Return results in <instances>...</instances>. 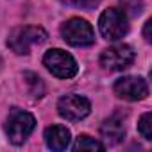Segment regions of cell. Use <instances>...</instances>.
Listing matches in <instances>:
<instances>
[{"mask_svg": "<svg viewBox=\"0 0 152 152\" xmlns=\"http://www.w3.org/2000/svg\"><path fill=\"white\" fill-rule=\"evenodd\" d=\"M23 79L27 81V84L31 86V95L32 97H43V93H45V88H43V83H41V79L38 77L36 73H25L23 75Z\"/></svg>", "mask_w": 152, "mask_h": 152, "instance_id": "cell-12", "label": "cell"}, {"mask_svg": "<svg viewBox=\"0 0 152 152\" xmlns=\"http://www.w3.org/2000/svg\"><path fill=\"white\" fill-rule=\"evenodd\" d=\"M150 25H152V22L147 20L145 22V29H143V36H145V41L147 43H150Z\"/></svg>", "mask_w": 152, "mask_h": 152, "instance_id": "cell-16", "label": "cell"}, {"mask_svg": "<svg viewBox=\"0 0 152 152\" xmlns=\"http://www.w3.org/2000/svg\"><path fill=\"white\" fill-rule=\"evenodd\" d=\"M100 134H102V140L106 141V145H116V143H120L124 140V136H125L124 120L120 116H116V115L109 116L100 125Z\"/></svg>", "mask_w": 152, "mask_h": 152, "instance_id": "cell-9", "label": "cell"}, {"mask_svg": "<svg viewBox=\"0 0 152 152\" xmlns=\"http://www.w3.org/2000/svg\"><path fill=\"white\" fill-rule=\"evenodd\" d=\"M45 141L52 150H64L70 145V131L63 125H52L45 131Z\"/></svg>", "mask_w": 152, "mask_h": 152, "instance_id": "cell-10", "label": "cell"}, {"mask_svg": "<svg viewBox=\"0 0 152 152\" xmlns=\"http://www.w3.org/2000/svg\"><path fill=\"white\" fill-rule=\"evenodd\" d=\"M34 125H36V120L31 113L22 111V109H13L6 122V134L11 143L20 145L34 131Z\"/></svg>", "mask_w": 152, "mask_h": 152, "instance_id": "cell-2", "label": "cell"}, {"mask_svg": "<svg viewBox=\"0 0 152 152\" xmlns=\"http://www.w3.org/2000/svg\"><path fill=\"white\" fill-rule=\"evenodd\" d=\"M100 0H73L72 6H77V7H83V9H93L99 6Z\"/></svg>", "mask_w": 152, "mask_h": 152, "instance_id": "cell-15", "label": "cell"}, {"mask_svg": "<svg viewBox=\"0 0 152 152\" xmlns=\"http://www.w3.org/2000/svg\"><path fill=\"white\" fill-rule=\"evenodd\" d=\"M115 93L124 100H143L148 95V86L141 77L127 75V77H122L115 83Z\"/></svg>", "mask_w": 152, "mask_h": 152, "instance_id": "cell-8", "label": "cell"}, {"mask_svg": "<svg viewBox=\"0 0 152 152\" xmlns=\"http://www.w3.org/2000/svg\"><path fill=\"white\" fill-rule=\"evenodd\" d=\"M99 29L102 32V36L109 41H116L120 38H124L129 31V23H127V15L116 7L106 9L100 18H99Z\"/></svg>", "mask_w": 152, "mask_h": 152, "instance_id": "cell-3", "label": "cell"}, {"mask_svg": "<svg viewBox=\"0 0 152 152\" xmlns=\"http://www.w3.org/2000/svg\"><path fill=\"white\" fill-rule=\"evenodd\" d=\"M61 36L66 43L73 47H88L95 41V32L91 25L83 18H70L61 25Z\"/></svg>", "mask_w": 152, "mask_h": 152, "instance_id": "cell-4", "label": "cell"}, {"mask_svg": "<svg viewBox=\"0 0 152 152\" xmlns=\"http://www.w3.org/2000/svg\"><path fill=\"white\" fill-rule=\"evenodd\" d=\"M134 52L129 45H115L100 54V64L109 72H120L132 64Z\"/></svg>", "mask_w": 152, "mask_h": 152, "instance_id": "cell-6", "label": "cell"}, {"mask_svg": "<svg viewBox=\"0 0 152 152\" xmlns=\"http://www.w3.org/2000/svg\"><path fill=\"white\" fill-rule=\"evenodd\" d=\"M43 63L59 79H70V77H73V75L77 73V63H75V59L68 52H64L61 48L48 50L43 56Z\"/></svg>", "mask_w": 152, "mask_h": 152, "instance_id": "cell-5", "label": "cell"}, {"mask_svg": "<svg viewBox=\"0 0 152 152\" xmlns=\"http://www.w3.org/2000/svg\"><path fill=\"white\" fill-rule=\"evenodd\" d=\"M63 2H64V4H72V2H73V0H63Z\"/></svg>", "mask_w": 152, "mask_h": 152, "instance_id": "cell-17", "label": "cell"}, {"mask_svg": "<svg viewBox=\"0 0 152 152\" xmlns=\"http://www.w3.org/2000/svg\"><path fill=\"white\" fill-rule=\"evenodd\" d=\"M138 131H140V134H141L145 140H152V115H150V113H145V115L140 118Z\"/></svg>", "mask_w": 152, "mask_h": 152, "instance_id": "cell-13", "label": "cell"}, {"mask_svg": "<svg viewBox=\"0 0 152 152\" xmlns=\"http://www.w3.org/2000/svg\"><path fill=\"white\" fill-rule=\"evenodd\" d=\"M48 38L47 31L41 27H34V25H25V27H18L9 34L7 45L15 54H29L31 48L34 45H41L45 43Z\"/></svg>", "mask_w": 152, "mask_h": 152, "instance_id": "cell-1", "label": "cell"}, {"mask_svg": "<svg viewBox=\"0 0 152 152\" xmlns=\"http://www.w3.org/2000/svg\"><path fill=\"white\" fill-rule=\"evenodd\" d=\"M104 148H106L104 143H100V141H97L86 134H81L73 143V150H77V152L79 150H104Z\"/></svg>", "mask_w": 152, "mask_h": 152, "instance_id": "cell-11", "label": "cell"}, {"mask_svg": "<svg viewBox=\"0 0 152 152\" xmlns=\"http://www.w3.org/2000/svg\"><path fill=\"white\" fill-rule=\"evenodd\" d=\"M120 4L124 7V13L131 16H138L143 9V0H120Z\"/></svg>", "mask_w": 152, "mask_h": 152, "instance_id": "cell-14", "label": "cell"}, {"mask_svg": "<svg viewBox=\"0 0 152 152\" xmlns=\"http://www.w3.org/2000/svg\"><path fill=\"white\" fill-rule=\"evenodd\" d=\"M90 109H91V106H90L88 99H84L81 95H73V93L61 97L57 102V113L70 122H77V120L86 118L90 115Z\"/></svg>", "mask_w": 152, "mask_h": 152, "instance_id": "cell-7", "label": "cell"}]
</instances>
